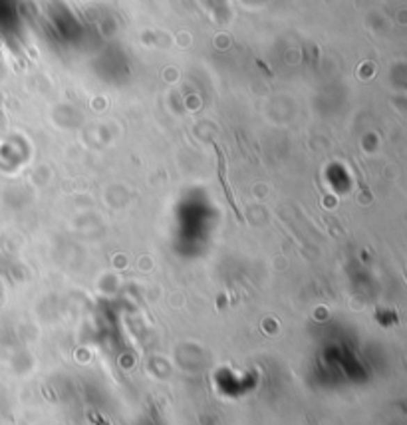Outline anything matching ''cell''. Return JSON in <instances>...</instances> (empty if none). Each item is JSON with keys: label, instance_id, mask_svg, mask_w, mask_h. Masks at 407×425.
Segmentation results:
<instances>
[{"label": "cell", "instance_id": "obj_1", "mask_svg": "<svg viewBox=\"0 0 407 425\" xmlns=\"http://www.w3.org/2000/svg\"><path fill=\"white\" fill-rule=\"evenodd\" d=\"M217 147V146H215ZM217 155H218V177H221V185L225 187V193H227V199H229V203H231L232 211H234V215L239 217V219H243L241 217V212H239V207H237V203H234V195H232L231 187H229V183H227V167H225V157H223V151L217 147Z\"/></svg>", "mask_w": 407, "mask_h": 425}]
</instances>
